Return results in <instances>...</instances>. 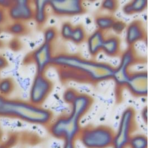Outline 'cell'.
<instances>
[{
	"instance_id": "30",
	"label": "cell",
	"mask_w": 148,
	"mask_h": 148,
	"mask_svg": "<svg viewBox=\"0 0 148 148\" xmlns=\"http://www.w3.org/2000/svg\"><path fill=\"white\" fill-rule=\"evenodd\" d=\"M11 46H15L14 47V50H19V47H20V44L19 42V41H14L13 42H11Z\"/></svg>"
},
{
	"instance_id": "25",
	"label": "cell",
	"mask_w": 148,
	"mask_h": 148,
	"mask_svg": "<svg viewBox=\"0 0 148 148\" xmlns=\"http://www.w3.org/2000/svg\"><path fill=\"white\" fill-rule=\"evenodd\" d=\"M78 94V93L73 89H68L63 94V99L65 102L71 105Z\"/></svg>"
},
{
	"instance_id": "21",
	"label": "cell",
	"mask_w": 148,
	"mask_h": 148,
	"mask_svg": "<svg viewBox=\"0 0 148 148\" xmlns=\"http://www.w3.org/2000/svg\"><path fill=\"white\" fill-rule=\"evenodd\" d=\"M14 82L11 78H5L0 81V95L6 97L14 90Z\"/></svg>"
},
{
	"instance_id": "20",
	"label": "cell",
	"mask_w": 148,
	"mask_h": 148,
	"mask_svg": "<svg viewBox=\"0 0 148 148\" xmlns=\"http://www.w3.org/2000/svg\"><path fill=\"white\" fill-rule=\"evenodd\" d=\"M7 31L14 36H21L27 34L28 28L24 22L14 21L8 25Z\"/></svg>"
},
{
	"instance_id": "7",
	"label": "cell",
	"mask_w": 148,
	"mask_h": 148,
	"mask_svg": "<svg viewBox=\"0 0 148 148\" xmlns=\"http://www.w3.org/2000/svg\"><path fill=\"white\" fill-rule=\"evenodd\" d=\"M53 84L46 74H36L29 93V102L40 106L51 93Z\"/></svg>"
},
{
	"instance_id": "18",
	"label": "cell",
	"mask_w": 148,
	"mask_h": 148,
	"mask_svg": "<svg viewBox=\"0 0 148 148\" xmlns=\"http://www.w3.org/2000/svg\"><path fill=\"white\" fill-rule=\"evenodd\" d=\"M86 32L83 26L81 25L74 26L70 41L75 44L79 45L86 40Z\"/></svg>"
},
{
	"instance_id": "32",
	"label": "cell",
	"mask_w": 148,
	"mask_h": 148,
	"mask_svg": "<svg viewBox=\"0 0 148 148\" xmlns=\"http://www.w3.org/2000/svg\"><path fill=\"white\" fill-rule=\"evenodd\" d=\"M0 148H8V147L4 144L0 145Z\"/></svg>"
},
{
	"instance_id": "12",
	"label": "cell",
	"mask_w": 148,
	"mask_h": 148,
	"mask_svg": "<svg viewBox=\"0 0 148 148\" xmlns=\"http://www.w3.org/2000/svg\"><path fill=\"white\" fill-rule=\"evenodd\" d=\"M126 28V41L128 46H134L136 43L144 40L146 37L145 28L141 20L133 21Z\"/></svg>"
},
{
	"instance_id": "8",
	"label": "cell",
	"mask_w": 148,
	"mask_h": 148,
	"mask_svg": "<svg viewBox=\"0 0 148 148\" xmlns=\"http://www.w3.org/2000/svg\"><path fill=\"white\" fill-rule=\"evenodd\" d=\"M52 13L60 16H72L84 14L86 8L81 0H49Z\"/></svg>"
},
{
	"instance_id": "2",
	"label": "cell",
	"mask_w": 148,
	"mask_h": 148,
	"mask_svg": "<svg viewBox=\"0 0 148 148\" xmlns=\"http://www.w3.org/2000/svg\"><path fill=\"white\" fill-rule=\"evenodd\" d=\"M93 102V99L90 96L84 94L78 95L71 104L70 114L59 117L49 124L51 134L63 140L64 144H74L82 129L81 119L90 109Z\"/></svg>"
},
{
	"instance_id": "26",
	"label": "cell",
	"mask_w": 148,
	"mask_h": 148,
	"mask_svg": "<svg viewBox=\"0 0 148 148\" xmlns=\"http://www.w3.org/2000/svg\"><path fill=\"white\" fill-rule=\"evenodd\" d=\"M127 27V25L121 21L117 20L115 22L114 24L112 27V30H114L115 33L119 34L121 33L123 30Z\"/></svg>"
},
{
	"instance_id": "5",
	"label": "cell",
	"mask_w": 148,
	"mask_h": 148,
	"mask_svg": "<svg viewBox=\"0 0 148 148\" xmlns=\"http://www.w3.org/2000/svg\"><path fill=\"white\" fill-rule=\"evenodd\" d=\"M140 59L138 55L134 46H128L127 49L121 54V60L119 65L115 67L112 79L117 87L125 88L131 72L129 68L132 65L139 63Z\"/></svg>"
},
{
	"instance_id": "24",
	"label": "cell",
	"mask_w": 148,
	"mask_h": 148,
	"mask_svg": "<svg viewBox=\"0 0 148 148\" xmlns=\"http://www.w3.org/2000/svg\"><path fill=\"white\" fill-rule=\"evenodd\" d=\"M118 7V2L114 0H106L102 2L101 8L110 12H115Z\"/></svg>"
},
{
	"instance_id": "22",
	"label": "cell",
	"mask_w": 148,
	"mask_h": 148,
	"mask_svg": "<svg viewBox=\"0 0 148 148\" xmlns=\"http://www.w3.org/2000/svg\"><path fill=\"white\" fill-rule=\"evenodd\" d=\"M74 26L69 22L63 24L61 28V35L62 38L66 40L70 41Z\"/></svg>"
},
{
	"instance_id": "15",
	"label": "cell",
	"mask_w": 148,
	"mask_h": 148,
	"mask_svg": "<svg viewBox=\"0 0 148 148\" xmlns=\"http://www.w3.org/2000/svg\"><path fill=\"white\" fill-rule=\"evenodd\" d=\"M34 5V20L40 27L43 26L47 19V7H49L48 0H36L33 2Z\"/></svg>"
},
{
	"instance_id": "19",
	"label": "cell",
	"mask_w": 148,
	"mask_h": 148,
	"mask_svg": "<svg viewBox=\"0 0 148 148\" xmlns=\"http://www.w3.org/2000/svg\"><path fill=\"white\" fill-rule=\"evenodd\" d=\"M130 148H148V139L144 135H132L129 141Z\"/></svg>"
},
{
	"instance_id": "28",
	"label": "cell",
	"mask_w": 148,
	"mask_h": 148,
	"mask_svg": "<svg viewBox=\"0 0 148 148\" xmlns=\"http://www.w3.org/2000/svg\"><path fill=\"white\" fill-rule=\"evenodd\" d=\"M6 19V13L5 10H3L2 8H0V33H1V25L3 24V23L5 22ZM2 46V42L0 40V47Z\"/></svg>"
},
{
	"instance_id": "33",
	"label": "cell",
	"mask_w": 148,
	"mask_h": 148,
	"mask_svg": "<svg viewBox=\"0 0 148 148\" xmlns=\"http://www.w3.org/2000/svg\"><path fill=\"white\" fill-rule=\"evenodd\" d=\"M1 137H2V133H1V130H0V140H1Z\"/></svg>"
},
{
	"instance_id": "13",
	"label": "cell",
	"mask_w": 148,
	"mask_h": 148,
	"mask_svg": "<svg viewBox=\"0 0 148 148\" xmlns=\"http://www.w3.org/2000/svg\"><path fill=\"white\" fill-rule=\"evenodd\" d=\"M101 51L110 57H116L121 54V41L116 35H111L105 38Z\"/></svg>"
},
{
	"instance_id": "11",
	"label": "cell",
	"mask_w": 148,
	"mask_h": 148,
	"mask_svg": "<svg viewBox=\"0 0 148 148\" xmlns=\"http://www.w3.org/2000/svg\"><path fill=\"white\" fill-rule=\"evenodd\" d=\"M125 88L135 96H147L148 94L147 72L143 71L131 73Z\"/></svg>"
},
{
	"instance_id": "14",
	"label": "cell",
	"mask_w": 148,
	"mask_h": 148,
	"mask_svg": "<svg viewBox=\"0 0 148 148\" xmlns=\"http://www.w3.org/2000/svg\"><path fill=\"white\" fill-rule=\"evenodd\" d=\"M105 38L104 32L98 28L88 38V51L92 57H95L101 51Z\"/></svg>"
},
{
	"instance_id": "31",
	"label": "cell",
	"mask_w": 148,
	"mask_h": 148,
	"mask_svg": "<svg viewBox=\"0 0 148 148\" xmlns=\"http://www.w3.org/2000/svg\"><path fill=\"white\" fill-rule=\"evenodd\" d=\"M147 115H148V109H147V107H146L143 110L142 113L143 118L144 120H145V122H147Z\"/></svg>"
},
{
	"instance_id": "3",
	"label": "cell",
	"mask_w": 148,
	"mask_h": 148,
	"mask_svg": "<svg viewBox=\"0 0 148 148\" xmlns=\"http://www.w3.org/2000/svg\"><path fill=\"white\" fill-rule=\"evenodd\" d=\"M0 117L12 118L30 124L47 125L52 122V112L29 101L10 99L0 95Z\"/></svg>"
},
{
	"instance_id": "4",
	"label": "cell",
	"mask_w": 148,
	"mask_h": 148,
	"mask_svg": "<svg viewBox=\"0 0 148 148\" xmlns=\"http://www.w3.org/2000/svg\"><path fill=\"white\" fill-rule=\"evenodd\" d=\"M115 132L106 126L88 127L81 129L79 138L87 148H108L112 146Z\"/></svg>"
},
{
	"instance_id": "10",
	"label": "cell",
	"mask_w": 148,
	"mask_h": 148,
	"mask_svg": "<svg viewBox=\"0 0 148 148\" xmlns=\"http://www.w3.org/2000/svg\"><path fill=\"white\" fill-rule=\"evenodd\" d=\"M33 2L28 0H16L13 2L8 10L7 14L12 21L26 22L34 20V10Z\"/></svg>"
},
{
	"instance_id": "1",
	"label": "cell",
	"mask_w": 148,
	"mask_h": 148,
	"mask_svg": "<svg viewBox=\"0 0 148 148\" xmlns=\"http://www.w3.org/2000/svg\"><path fill=\"white\" fill-rule=\"evenodd\" d=\"M50 67L56 68L62 82L74 81L92 84L112 79L115 68L108 63L68 53L54 55Z\"/></svg>"
},
{
	"instance_id": "27",
	"label": "cell",
	"mask_w": 148,
	"mask_h": 148,
	"mask_svg": "<svg viewBox=\"0 0 148 148\" xmlns=\"http://www.w3.org/2000/svg\"><path fill=\"white\" fill-rule=\"evenodd\" d=\"M13 1H9V0H1L0 1V8L3 10H8L10 7H11Z\"/></svg>"
},
{
	"instance_id": "16",
	"label": "cell",
	"mask_w": 148,
	"mask_h": 148,
	"mask_svg": "<svg viewBox=\"0 0 148 148\" xmlns=\"http://www.w3.org/2000/svg\"><path fill=\"white\" fill-rule=\"evenodd\" d=\"M147 0H135L128 2L123 8L124 13L128 15L140 13L145 10L147 7Z\"/></svg>"
},
{
	"instance_id": "29",
	"label": "cell",
	"mask_w": 148,
	"mask_h": 148,
	"mask_svg": "<svg viewBox=\"0 0 148 148\" xmlns=\"http://www.w3.org/2000/svg\"><path fill=\"white\" fill-rule=\"evenodd\" d=\"M8 65V63L6 59L0 55V70L4 69Z\"/></svg>"
},
{
	"instance_id": "23",
	"label": "cell",
	"mask_w": 148,
	"mask_h": 148,
	"mask_svg": "<svg viewBox=\"0 0 148 148\" xmlns=\"http://www.w3.org/2000/svg\"><path fill=\"white\" fill-rule=\"evenodd\" d=\"M58 32L56 28L49 27L46 30L45 32V42L52 44L57 38Z\"/></svg>"
},
{
	"instance_id": "6",
	"label": "cell",
	"mask_w": 148,
	"mask_h": 148,
	"mask_svg": "<svg viewBox=\"0 0 148 148\" xmlns=\"http://www.w3.org/2000/svg\"><path fill=\"white\" fill-rule=\"evenodd\" d=\"M135 112L134 109L128 108L121 114L119 127L115 133L112 147L113 148H126L134 128Z\"/></svg>"
},
{
	"instance_id": "17",
	"label": "cell",
	"mask_w": 148,
	"mask_h": 148,
	"mask_svg": "<svg viewBox=\"0 0 148 148\" xmlns=\"http://www.w3.org/2000/svg\"><path fill=\"white\" fill-rule=\"evenodd\" d=\"M116 20L112 15H99L96 16L95 22L98 29L105 32L112 28Z\"/></svg>"
},
{
	"instance_id": "9",
	"label": "cell",
	"mask_w": 148,
	"mask_h": 148,
	"mask_svg": "<svg viewBox=\"0 0 148 148\" xmlns=\"http://www.w3.org/2000/svg\"><path fill=\"white\" fill-rule=\"evenodd\" d=\"M53 56V45L44 42L31 53L29 57L36 66L37 73L45 74L47 68L51 66Z\"/></svg>"
}]
</instances>
